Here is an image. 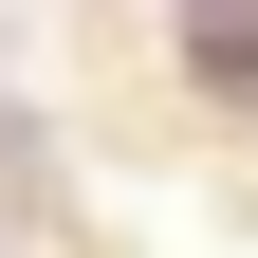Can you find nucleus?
I'll return each mask as SVG.
<instances>
[{"label": "nucleus", "mask_w": 258, "mask_h": 258, "mask_svg": "<svg viewBox=\"0 0 258 258\" xmlns=\"http://www.w3.org/2000/svg\"><path fill=\"white\" fill-rule=\"evenodd\" d=\"M184 37H203L221 74H258V0H184Z\"/></svg>", "instance_id": "nucleus-1"}]
</instances>
